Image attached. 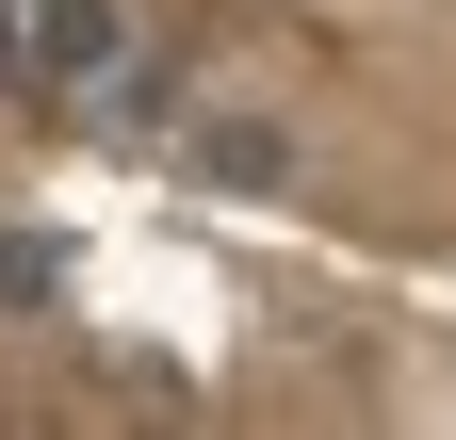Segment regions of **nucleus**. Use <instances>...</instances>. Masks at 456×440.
Here are the masks:
<instances>
[{
    "instance_id": "nucleus-1",
    "label": "nucleus",
    "mask_w": 456,
    "mask_h": 440,
    "mask_svg": "<svg viewBox=\"0 0 456 440\" xmlns=\"http://www.w3.org/2000/svg\"><path fill=\"white\" fill-rule=\"evenodd\" d=\"M33 66H49V82H114V66H131L114 0H49V17H33Z\"/></svg>"
},
{
    "instance_id": "nucleus-2",
    "label": "nucleus",
    "mask_w": 456,
    "mask_h": 440,
    "mask_svg": "<svg viewBox=\"0 0 456 440\" xmlns=\"http://www.w3.org/2000/svg\"><path fill=\"white\" fill-rule=\"evenodd\" d=\"M66 294V229H0V310H49Z\"/></svg>"
},
{
    "instance_id": "nucleus-3",
    "label": "nucleus",
    "mask_w": 456,
    "mask_h": 440,
    "mask_svg": "<svg viewBox=\"0 0 456 440\" xmlns=\"http://www.w3.org/2000/svg\"><path fill=\"white\" fill-rule=\"evenodd\" d=\"M196 163H212V180H228V196H261V180H294V147H277L261 115H228V131H212Z\"/></svg>"
},
{
    "instance_id": "nucleus-4",
    "label": "nucleus",
    "mask_w": 456,
    "mask_h": 440,
    "mask_svg": "<svg viewBox=\"0 0 456 440\" xmlns=\"http://www.w3.org/2000/svg\"><path fill=\"white\" fill-rule=\"evenodd\" d=\"M0 66H33V17H17V0H0Z\"/></svg>"
}]
</instances>
